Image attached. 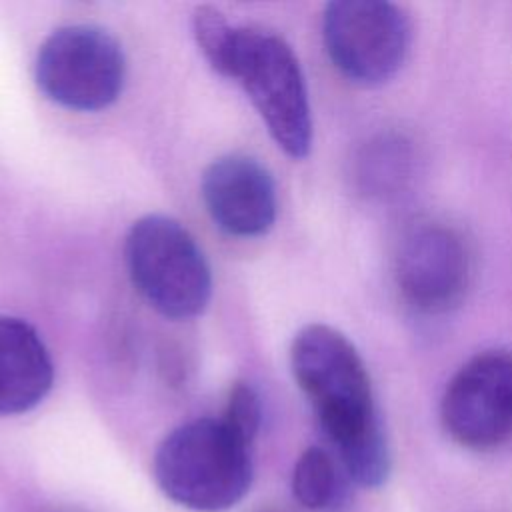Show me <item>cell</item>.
Masks as SVG:
<instances>
[{
	"instance_id": "cell-10",
	"label": "cell",
	"mask_w": 512,
	"mask_h": 512,
	"mask_svg": "<svg viewBox=\"0 0 512 512\" xmlns=\"http://www.w3.org/2000/svg\"><path fill=\"white\" fill-rule=\"evenodd\" d=\"M54 382V364L40 334L26 320L0 316V414L38 406Z\"/></svg>"
},
{
	"instance_id": "cell-8",
	"label": "cell",
	"mask_w": 512,
	"mask_h": 512,
	"mask_svg": "<svg viewBox=\"0 0 512 512\" xmlns=\"http://www.w3.org/2000/svg\"><path fill=\"white\" fill-rule=\"evenodd\" d=\"M440 418L452 440L470 450H492L512 434V354L484 350L448 382Z\"/></svg>"
},
{
	"instance_id": "cell-4",
	"label": "cell",
	"mask_w": 512,
	"mask_h": 512,
	"mask_svg": "<svg viewBox=\"0 0 512 512\" xmlns=\"http://www.w3.org/2000/svg\"><path fill=\"white\" fill-rule=\"evenodd\" d=\"M228 78L240 82L276 144L292 158L312 146L308 90L296 54L272 32L238 28Z\"/></svg>"
},
{
	"instance_id": "cell-2",
	"label": "cell",
	"mask_w": 512,
	"mask_h": 512,
	"mask_svg": "<svg viewBox=\"0 0 512 512\" xmlns=\"http://www.w3.org/2000/svg\"><path fill=\"white\" fill-rule=\"evenodd\" d=\"M250 444L222 418L180 424L158 444L154 478L172 502L194 512H224L236 506L252 484Z\"/></svg>"
},
{
	"instance_id": "cell-14",
	"label": "cell",
	"mask_w": 512,
	"mask_h": 512,
	"mask_svg": "<svg viewBox=\"0 0 512 512\" xmlns=\"http://www.w3.org/2000/svg\"><path fill=\"white\" fill-rule=\"evenodd\" d=\"M222 422L238 438H242L246 444L252 446L256 434L260 430L262 406H260V398H258L256 390L248 382H236L230 388Z\"/></svg>"
},
{
	"instance_id": "cell-13",
	"label": "cell",
	"mask_w": 512,
	"mask_h": 512,
	"mask_svg": "<svg viewBox=\"0 0 512 512\" xmlns=\"http://www.w3.org/2000/svg\"><path fill=\"white\" fill-rule=\"evenodd\" d=\"M236 30L238 28H234L214 6H198L192 14V32L196 44L208 64L222 76H228Z\"/></svg>"
},
{
	"instance_id": "cell-6",
	"label": "cell",
	"mask_w": 512,
	"mask_h": 512,
	"mask_svg": "<svg viewBox=\"0 0 512 512\" xmlns=\"http://www.w3.org/2000/svg\"><path fill=\"white\" fill-rule=\"evenodd\" d=\"M322 38L342 76L360 86H378L402 68L412 24L404 8L392 2L336 0L324 8Z\"/></svg>"
},
{
	"instance_id": "cell-1",
	"label": "cell",
	"mask_w": 512,
	"mask_h": 512,
	"mask_svg": "<svg viewBox=\"0 0 512 512\" xmlns=\"http://www.w3.org/2000/svg\"><path fill=\"white\" fill-rule=\"evenodd\" d=\"M290 368L344 474L364 488L382 486L392 454L370 376L352 342L332 326L308 324L292 340Z\"/></svg>"
},
{
	"instance_id": "cell-12",
	"label": "cell",
	"mask_w": 512,
	"mask_h": 512,
	"mask_svg": "<svg viewBox=\"0 0 512 512\" xmlns=\"http://www.w3.org/2000/svg\"><path fill=\"white\" fill-rule=\"evenodd\" d=\"M410 148L402 138H380L360 158V180L370 194H394L410 178Z\"/></svg>"
},
{
	"instance_id": "cell-5",
	"label": "cell",
	"mask_w": 512,
	"mask_h": 512,
	"mask_svg": "<svg viewBox=\"0 0 512 512\" xmlns=\"http://www.w3.org/2000/svg\"><path fill=\"white\" fill-rule=\"evenodd\" d=\"M34 76L52 102L80 112H96L122 92L126 60L120 44L92 24L54 30L40 46Z\"/></svg>"
},
{
	"instance_id": "cell-3",
	"label": "cell",
	"mask_w": 512,
	"mask_h": 512,
	"mask_svg": "<svg viewBox=\"0 0 512 512\" xmlns=\"http://www.w3.org/2000/svg\"><path fill=\"white\" fill-rule=\"evenodd\" d=\"M128 274L160 314L186 320L200 314L212 294V274L192 234L174 218L148 214L124 242Z\"/></svg>"
},
{
	"instance_id": "cell-9",
	"label": "cell",
	"mask_w": 512,
	"mask_h": 512,
	"mask_svg": "<svg viewBox=\"0 0 512 512\" xmlns=\"http://www.w3.org/2000/svg\"><path fill=\"white\" fill-rule=\"evenodd\" d=\"M202 198L218 228L232 236H260L276 220L278 200L272 174L246 154H226L214 160L202 174Z\"/></svg>"
},
{
	"instance_id": "cell-7",
	"label": "cell",
	"mask_w": 512,
	"mask_h": 512,
	"mask_svg": "<svg viewBox=\"0 0 512 512\" xmlns=\"http://www.w3.org/2000/svg\"><path fill=\"white\" fill-rule=\"evenodd\" d=\"M394 280L408 306L442 314L458 306L472 280V254L462 234L438 220L404 228L394 252Z\"/></svg>"
},
{
	"instance_id": "cell-11",
	"label": "cell",
	"mask_w": 512,
	"mask_h": 512,
	"mask_svg": "<svg viewBox=\"0 0 512 512\" xmlns=\"http://www.w3.org/2000/svg\"><path fill=\"white\" fill-rule=\"evenodd\" d=\"M292 494L308 510L322 512L336 508L344 494V478L340 466L320 446L306 448L292 470Z\"/></svg>"
}]
</instances>
